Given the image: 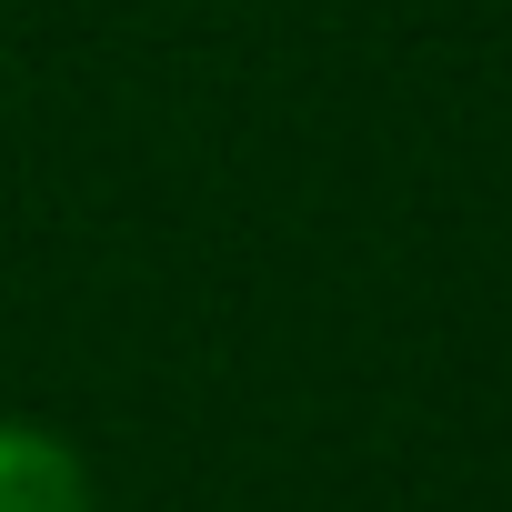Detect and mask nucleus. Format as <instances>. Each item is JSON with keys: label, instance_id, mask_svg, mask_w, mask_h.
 <instances>
[{"label": "nucleus", "instance_id": "f257e3e1", "mask_svg": "<svg viewBox=\"0 0 512 512\" xmlns=\"http://www.w3.org/2000/svg\"><path fill=\"white\" fill-rule=\"evenodd\" d=\"M0 512H101L91 502V462L71 452V432L0 412Z\"/></svg>", "mask_w": 512, "mask_h": 512}]
</instances>
